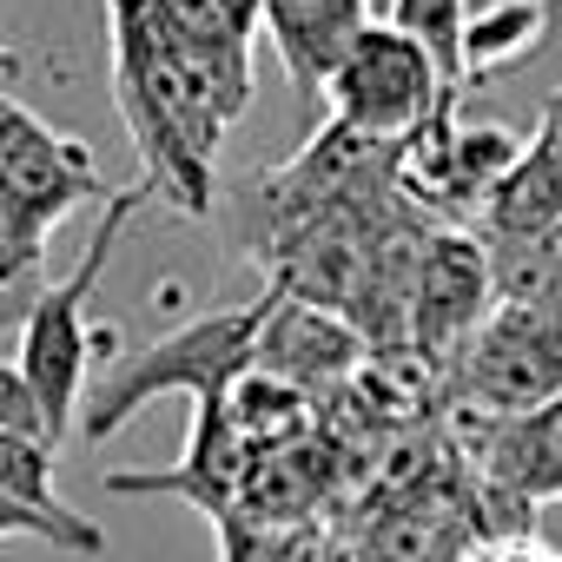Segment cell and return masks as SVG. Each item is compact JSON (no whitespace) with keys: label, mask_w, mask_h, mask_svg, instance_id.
I'll return each mask as SVG.
<instances>
[{"label":"cell","mask_w":562,"mask_h":562,"mask_svg":"<svg viewBox=\"0 0 562 562\" xmlns=\"http://www.w3.org/2000/svg\"><path fill=\"white\" fill-rule=\"evenodd\" d=\"M106 47H113V100L139 153V186L159 192L172 212L205 218L225 113L192 80V67L166 47L146 0H106Z\"/></svg>","instance_id":"cell-1"},{"label":"cell","mask_w":562,"mask_h":562,"mask_svg":"<svg viewBox=\"0 0 562 562\" xmlns=\"http://www.w3.org/2000/svg\"><path fill=\"white\" fill-rule=\"evenodd\" d=\"M285 278H265V292L245 299V305H225V312H205L139 351H120L113 371L87 391V411H80V430L87 443H106L120 424H133V411H146L153 397H192V404H212V397H232V384L245 371H258V338L271 325V312L285 305Z\"/></svg>","instance_id":"cell-2"},{"label":"cell","mask_w":562,"mask_h":562,"mask_svg":"<svg viewBox=\"0 0 562 562\" xmlns=\"http://www.w3.org/2000/svg\"><path fill=\"white\" fill-rule=\"evenodd\" d=\"M139 199H146V186H120V192L106 199V212H100V225H93V238H87V258L60 278V285L34 292V305H27V318H21V351H14V358H21V371H27V384H34L41 411H47V437H54V443H67L74 424H80V411H87V358H93L87 305H93V285H100L113 245L126 238Z\"/></svg>","instance_id":"cell-3"},{"label":"cell","mask_w":562,"mask_h":562,"mask_svg":"<svg viewBox=\"0 0 562 562\" xmlns=\"http://www.w3.org/2000/svg\"><path fill=\"white\" fill-rule=\"evenodd\" d=\"M325 106H331V120H345L371 139H391V146H404L424 126L457 113L430 47L417 34H404L397 21L358 27V41L345 47V60L325 80Z\"/></svg>","instance_id":"cell-4"},{"label":"cell","mask_w":562,"mask_h":562,"mask_svg":"<svg viewBox=\"0 0 562 562\" xmlns=\"http://www.w3.org/2000/svg\"><path fill=\"white\" fill-rule=\"evenodd\" d=\"M562 397V318L496 305L450 358V404L483 417H522Z\"/></svg>","instance_id":"cell-5"},{"label":"cell","mask_w":562,"mask_h":562,"mask_svg":"<svg viewBox=\"0 0 562 562\" xmlns=\"http://www.w3.org/2000/svg\"><path fill=\"white\" fill-rule=\"evenodd\" d=\"M490 312H496L490 245L463 225L424 232L411 258V285H404V351L424 364H450Z\"/></svg>","instance_id":"cell-6"},{"label":"cell","mask_w":562,"mask_h":562,"mask_svg":"<svg viewBox=\"0 0 562 562\" xmlns=\"http://www.w3.org/2000/svg\"><path fill=\"white\" fill-rule=\"evenodd\" d=\"M457 430L470 437V470L483 503H509L522 529L542 503H562V397L522 417L457 411Z\"/></svg>","instance_id":"cell-7"},{"label":"cell","mask_w":562,"mask_h":562,"mask_svg":"<svg viewBox=\"0 0 562 562\" xmlns=\"http://www.w3.org/2000/svg\"><path fill=\"white\" fill-rule=\"evenodd\" d=\"M0 192L41 225H60L87 199H113V186L93 166V146L54 133L41 113H27L8 93H0Z\"/></svg>","instance_id":"cell-8"},{"label":"cell","mask_w":562,"mask_h":562,"mask_svg":"<svg viewBox=\"0 0 562 562\" xmlns=\"http://www.w3.org/2000/svg\"><path fill=\"white\" fill-rule=\"evenodd\" d=\"M192 411H199V417H192V437H186V450H179L172 470H159V476L113 470L106 490H113V496H186L192 509H205V516L225 529L232 509H238V490H245V470H251L258 450L238 437L232 397H212V404H192Z\"/></svg>","instance_id":"cell-9"},{"label":"cell","mask_w":562,"mask_h":562,"mask_svg":"<svg viewBox=\"0 0 562 562\" xmlns=\"http://www.w3.org/2000/svg\"><path fill=\"white\" fill-rule=\"evenodd\" d=\"M364 331L325 305H305V299H285L271 312L265 338H258V371L299 384L305 397L312 391H331V384H351L358 358H364Z\"/></svg>","instance_id":"cell-10"},{"label":"cell","mask_w":562,"mask_h":562,"mask_svg":"<svg viewBox=\"0 0 562 562\" xmlns=\"http://www.w3.org/2000/svg\"><path fill=\"white\" fill-rule=\"evenodd\" d=\"M358 27H371V0H265V34L292 87L312 100H325V80L358 41Z\"/></svg>","instance_id":"cell-11"},{"label":"cell","mask_w":562,"mask_h":562,"mask_svg":"<svg viewBox=\"0 0 562 562\" xmlns=\"http://www.w3.org/2000/svg\"><path fill=\"white\" fill-rule=\"evenodd\" d=\"M54 470H60V443H47V437H8V430H0V490L41 516L47 549L80 555V562H100V555H106V529L60 503Z\"/></svg>","instance_id":"cell-12"},{"label":"cell","mask_w":562,"mask_h":562,"mask_svg":"<svg viewBox=\"0 0 562 562\" xmlns=\"http://www.w3.org/2000/svg\"><path fill=\"white\" fill-rule=\"evenodd\" d=\"M549 27H555L549 0H490V8H476L463 21V80L483 87L496 74H516L542 47Z\"/></svg>","instance_id":"cell-13"},{"label":"cell","mask_w":562,"mask_h":562,"mask_svg":"<svg viewBox=\"0 0 562 562\" xmlns=\"http://www.w3.org/2000/svg\"><path fill=\"white\" fill-rule=\"evenodd\" d=\"M562 225V153L536 133L529 153L509 166V179L483 205V238H522V232H555Z\"/></svg>","instance_id":"cell-14"},{"label":"cell","mask_w":562,"mask_h":562,"mask_svg":"<svg viewBox=\"0 0 562 562\" xmlns=\"http://www.w3.org/2000/svg\"><path fill=\"white\" fill-rule=\"evenodd\" d=\"M232 424L251 450H285V443H305L312 430V404L299 384L271 378V371H245L232 384Z\"/></svg>","instance_id":"cell-15"},{"label":"cell","mask_w":562,"mask_h":562,"mask_svg":"<svg viewBox=\"0 0 562 562\" xmlns=\"http://www.w3.org/2000/svg\"><path fill=\"white\" fill-rule=\"evenodd\" d=\"M391 21L430 47L437 74H443V87H450V100H457V93L470 87V80H463V21H470V8H463V0H391Z\"/></svg>","instance_id":"cell-16"},{"label":"cell","mask_w":562,"mask_h":562,"mask_svg":"<svg viewBox=\"0 0 562 562\" xmlns=\"http://www.w3.org/2000/svg\"><path fill=\"white\" fill-rule=\"evenodd\" d=\"M47 232L34 212H21L8 192H0V292L34 299L41 292V265H47Z\"/></svg>","instance_id":"cell-17"},{"label":"cell","mask_w":562,"mask_h":562,"mask_svg":"<svg viewBox=\"0 0 562 562\" xmlns=\"http://www.w3.org/2000/svg\"><path fill=\"white\" fill-rule=\"evenodd\" d=\"M0 430H8V437H47V411H41L21 358H0Z\"/></svg>","instance_id":"cell-18"},{"label":"cell","mask_w":562,"mask_h":562,"mask_svg":"<svg viewBox=\"0 0 562 562\" xmlns=\"http://www.w3.org/2000/svg\"><path fill=\"white\" fill-rule=\"evenodd\" d=\"M463 562H562V555L536 549L522 529H496V536H476V542L463 549Z\"/></svg>","instance_id":"cell-19"},{"label":"cell","mask_w":562,"mask_h":562,"mask_svg":"<svg viewBox=\"0 0 562 562\" xmlns=\"http://www.w3.org/2000/svg\"><path fill=\"white\" fill-rule=\"evenodd\" d=\"M8 536H41V542H47V529H41V516H34L27 503H14L8 490H0V542H8Z\"/></svg>","instance_id":"cell-20"},{"label":"cell","mask_w":562,"mask_h":562,"mask_svg":"<svg viewBox=\"0 0 562 562\" xmlns=\"http://www.w3.org/2000/svg\"><path fill=\"white\" fill-rule=\"evenodd\" d=\"M542 139H549V146L562 153V93H555V100L542 106Z\"/></svg>","instance_id":"cell-21"},{"label":"cell","mask_w":562,"mask_h":562,"mask_svg":"<svg viewBox=\"0 0 562 562\" xmlns=\"http://www.w3.org/2000/svg\"><path fill=\"white\" fill-rule=\"evenodd\" d=\"M27 305H34V299H14V292H0V325H21V318H27Z\"/></svg>","instance_id":"cell-22"},{"label":"cell","mask_w":562,"mask_h":562,"mask_svg":"<svg viewBox=\"0 0 562 562\" xmlns=\"http://www.w3.org/2000/svg\"><path fill=\"white\" fill-rule=\"evenodd\" d=\"M549 8H555V21H562V0H549Z\"/></svg>","instance_id":"cell-23"},{"label":"cell","mask_w":562,"mask_h":562,"mask_svg":"<svg viewBox=\"0 0 562 562\" xmlns=\"http://www.w3.org/2000/svg\"><path fill=\"white\" fill-rule=\"evenodd\" d=\"M338 562H351V549H338Z\"/></svg>","instance_id":"cell-24"}]
</instances>
